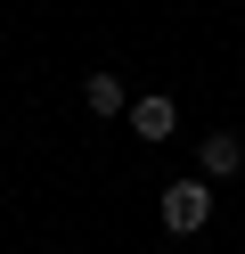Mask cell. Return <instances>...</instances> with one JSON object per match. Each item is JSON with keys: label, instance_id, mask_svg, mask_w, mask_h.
I'll return each instance as SVG.
<instances>
[{"label": "cell", "instance_id": "obj_4", "mask_svg": "<svg viewBox=\"0 0 245 254\" xmlns=\"http://www.w3.org/2000/svg\"><path fill=\"white\" fill-rule=\"evenodd\" d=\"M82 107H90L98 123H114V115H131V99H123V74H106V66H98L90 82H82Z\"/></svg>", "mask_w": 245, "mask_h": 254}, {"label": "cell", "instance_id": "obj_1", "mask_svg": "<svg viewBox=\"0 0 245 254\" xmlns=\"http://www.w3.org/2000/svg\"><path fill=\"white\" fill-rule=\"evenodd\" d=\"M155 197H163V230H172V238H196V230L212 221V181H204V172H196V181L155 189Z\"/></svg>", "mask_w": 245, "mask_h": 254}, {"label": "cell", "instance_id": "obj_3", "mask_svg": "<svg viewBox=\"0 0 245 254\" xmlns=\"http://www.w3.org/2000/svg\"><path fill=\"white\" fill-rule=\"evenodd\" d=\"M123 123H131V131H139V139H147V148H155V139H172V123H180V107L163 99V90H147V99H131V115H123Z\"/></svg>", "mask_w": 245, "mask_h": 254}, {"label": "cell", "instance_id": "obj_2", "mask_svg": "<svg viewBox=\"0 0 245 254\" xmlns=\"http://www.w3.org/2000/svg\"><path fill=\"white\" fill-rule=\"evenodd\" d=\"M196 172H204V181H237V172H245V139H237V131H204Z\"/></svg>", "mask_w": 245, "mask_h": 254}]
</instances>
